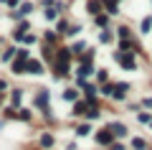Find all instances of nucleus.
<instances>
[{
  "mask_svg": "<svg viewBox=\"0 0 152 150\" xmlns=\"http://www.w3.org/2000/svg\"><path fill=\"white\" fill-rule=\"evenodd\" d=\"M127 92H129V84H124V81H119V84H107L102 89V94L107 97H114V99H124Z\"/></svg>",
  "mask_w": 152,
  "mask_h": 150,
  "instance_id": "1",
  "label": "nucleus"
},
{
  "mask_svg": "<svg viewBox=\"0 0 152 150\" xmlns=\"http://www.w3.org/2000/svg\"><path fill=\"white\" fill-rule=\"evenodd\" d=\"M114 59L119 61L127 71H134V66H137V61H134V56H132V51H117V54H114Z\"/></svg>",
  "mask_w": 152,
  "mask_h": 150,
  "instance_id": "2",
  "label": "nucleus"
},
{
  "mask_svg": "<svg viewBox=\"0 0 152 150\" xmlns=\"http://www.w3.org/2000/svg\"><path fill=\"white\" fill-rule=\"evenodd\" d=\"M96 143H99V145H112V143H114V132H112V127L99 130V132H96Z\"/></svg>",
  "mask_w": 152,
  "mask_h": 150,
  "instance_id": "3",
  "label": "nucleus"
},
{
  "mask_svg": "<svg viewBox=\"0 0 152 150\" xmlns=\"http://www.w3.org/2000/svg\"><path fill=\"white\" fill-rule=\"evenodd\" d=\"M94 71V66H91V61H81V66H79V71H76V74L81 76V79H86L89 74H91Z\"/></svg>",
  "mask_w": 152,
  "mask_h": 150,
  "instance_id": "4",
  "label": "nucleus"
},
{
  "mask_svg": "<svg viewBox=\"0 0 152 150\" xmlns=\"http://www.w3.org/2000/svg\"><path fill=\"white\" fill-rule=\"evenodd\" d=\"M109 127H112L114 137H124V135H127V127H124L122 122H109Z\"/></svg>",
  "mask_w": 152,
  "mask_h": 150,
  "instance_id": "5",
  "label": "nucleus"
},
{
  "mask_svg": "<svg viewBox=\"0 0 152 150\" xmlns=\"http://www.w3.org/2000/svg\"><path fill=\"white\" fill-rule=\"evenodd\" d=\"M102 5H104V0H89V3H86V10L91 13V16H96V13L102 10Z\"/></svg>",
  "mask_w": 152,
  "mask_h": 150,
  "instance_id": "6",
  "label": "nucleus"
},
{
  "mask_svg": "<svg viewBox=\"0 0 152 150\" xmlns=\"http://www.w3.org/2000/svg\"><path fill=\"white\" fill-rule=\"evenodd\" d=\"M28 71L31 74H43V64L36 61V59H28Z\"/></svg>",
  "mask_w": 152,
  "mask_h": 150,
  "instance_id": "7",
  "label": "nucleus"
},
{
  "mask_svg": "<svg viewBox=\"0 0 152 150\" xmlns=\"http://www.w3.org/2000/svg\"><path fill=\"white\" fill-rule=\"evenodd\" d=\"M104 8H107L109 16H114V13L119 10V0H104Z\"/></svg>",
  "mask_w": 152,
  "mask_h": 150,
  "instance_id": "8",
  "label": "nucleus"
},
{
  "mask_svg": "<svg viewBox=\"0 0 152 150\" xmlns=\"http://www.w3.org/2000/svg\"><path fill=\"white\" fill-rule=\"evenodd\" d=\"M46 102H48V92H46V89H41V94L36 97V104H38L41 109H46Z\"/></svg>",
  "mask_w": 152,
  "mask_h": 150,
  "instance_id": "9",
  "label": "nucleus"
},
{
  "mask_svg": "<svg viewBox=\"0 0 152 150\" xmlns=\"http://www.w3.org/2000/svg\"><path fill=\"white\" fill-rule=\"evenodd\" d=\"M31 10H33V5H31V3H23V5H20V10H18V13H13V18H23V16H28Z\"/></svg>",
  "mask_w": 152,
  "mask_h": 150,
  "instance_id": "10",
  "label": "nucleus"
},
{
  "mask_svg": "<svg viewBox=\"0 0 152 150\" xmlns=\"http://www.w3.org/2000/svg\"><path fill=\"white\" fill-rule=\"evenodd\" d=\"M41 148H53V135H41Z\"/></svg>",
  "mask_w": 152,
  "mask_h": 150,
  "instance_id": "11",
  "label": "nucleus"
},
{
  "mask_svg": "<svg viewBox=\"0 0 152 150\" xmlns=\"http://www.w3.org/2000/svg\"><path fill=\"white\" fill-rule=\"evenodd\" d=\"M69 59H71V48H58V61L61 64H66Z\"/></svg>",
  "mask_w": 152,
  "mask_h": 150,
  "instance_id": "12",
  "label": "nucleus"
},
{
  "mask_svg": "<svg viewBox=\"0 0 152 150\" xmlns=\"http://www.w3.org/2000/svg\"><path fill=\"white\" fill-rule=\"evenodd\" d=\"M89 107H91V104H84V102L74 104V115H86V112H89Z\"/></svg>",
  "mask_w": 152,
  "mask_h": 150,
  "instance_id": "13",
  "label": "nucleus"
},
{
  "mask_svg": "<svg viewBox=\"0 0 152 150\" xmlns=\"http://www.w3.org/2000/svg\"><path fill=\"white\" fill-rule=\"evenodd\" d=\"M76 97H79V92H76V89H66L64 92V99H66V102H76Z\"/></svg>",
  "mask_w": 152,
  "mask_h": 150,
  "instance_id": "14",
  "label": "nucleus"
},
{
  "mask_svg": "<svg viewBox=\"0 0 152 150\" xmlns=\"http://www.w3.org/2000/svg\"><path fill=\"white\" fill-rule=\"evenodd\" d=\"M86 117H89V120H99V107H94V102H91V107H89Z\"/></svg>",
  "mask_w": 152,
  "mask_h": 150,
  "instance_id": "15",
  "label": "nucleus"
},
{
  "mask_svg": "<svg viewBox=\"0 0 152 150\" xmlns=\"http://www.w3.org/2000/svg\"><path fill=\"white\" fill-rule=\"evenodd\" d=\"M150 28H152V18H145L142 21V33H150Z\"/></svg>",
  "mask_w": 152,
  "mask_h": 150,
  "instance_id": "16",
  "label": "nucleus"
},
{
  "mask_svg": "<svg viewBox=\"0 0 152 150\" xmlns=\"http://www.w3.org/2000/svg\"><path fill=\"white\" fill-rule=\"evenodd\" d=\"M15 51H18V48H8L5 54H3V61H10L13 56H15Z\"/></svg>",
  "mask_w": 152,
  "mask_h": 150,
  "instance_id": "17",
  "label": "nucleus"
},
{
  "mask_svg": "<svg viewBox=\"0 0 152 150\" xmlns=\"http://www.w3.org/2000/svg\"><path fill=\"white\" fill-rule=\"evenodd\" d=\"M132 148H137V150H145V140L134 137V140H132Z\"/></svg>",
  "mask_w": 152,
  "mask_h": 150,
  "instance_id": "18",
  "label": "nucleus"
},
{
  "mask_svg": "<svg viewBox=\"0 0 152 150\" xmlns=\"http://www.w3.org/2000/svg\"><path fill=\"white\" fill-rule=\"evenodd\" d=\"M99 41H102V43H109V41H112V33H109V31H102V36H99Z\"/></svg>",
  "mask_w": 152,
  "mask_h": 150,
  "instance_id": "19",
  "label": "nucleus"
},
{
  "mask_svg": "<svg viewBox=\"0 0 152 150\" xmlns=\"http://www.w3.org/2000/svg\"><path fill=\"white\" fill-rule=\"evenodd\" d=\"M140 122L150 125V122H152V115H150V112H142V115H140Z\"/></svg>",
  "mask_w": 152,
  "mask_h": 150,
  "instance_id": "20",
  "label": "nucleus"
},
{
  "mask_svg": "<svg viewBox=\"0 0 152 150\" xmlns=\"http://www.w3.org/2000/svg\"><path fill=\"white\" fill-rule=\"evenodd\" d=\"M46 21H56V10H53V5L46 10Z\"/></svg>",
  "mask_w": 152,
  "mask_h": 150,
  "instance_id": "21",
  "label": "nucleus"
},
{
  "mask_svg": "<svg viewBox=\"0 0 152 150\" xmlns=\"http://www.w3.org/2000/svg\"><path fill=\"white\" fill-rule=\"evenodd\" d=\"M107 21H109L107 16H96V26H102V28H104V26H107Z\"/></svg>",
  "mask_w": 152,
  "mask_h": 150,
  "instance_id": "22",
  "label": "nucleus"
},
{
  "mask_svg": "<svg viewBox=\"0 0 152 150\" xmlns=\"http://www.w3.org/2000/svg\"><path fill=\"white\" fill-rule=\"evenodd\" d=\"M58 33H69V23H66V21L58 23Z\"/></svg>",
  "mask_w": 152,
  "mask_h": 150,
  "instance_id": "23",
  "label": "nucleus"
},
{
  "mask_svg": "<svg viewBox=\"0 0 152 150\" xmlns=\"http://www.w3.org/2000/svg\"><path fill=\"white\" fill-rule=\"evenodd\" d=\"M96 79H99V81H107V79H109V74H107V71H104V69H99V74H96Z\"/></svg>",
  "mask_w": 152,
  "mask_h": 150,
  "instance_id": "24",
  "label": "nucleus"
},
{
  "mask_svg": "<svg viewBox=\"0 0 152 150\" xmlns=\"http://www.w3.org/2000/svg\"><path fill=\"white\" fill-rule=\"evenodd\" d=\"M89 130H91V127H89V125H81V127L76 130V132H79V135H89Z\"/></svg>",
  "mask_w": 152,
  "mask_h": 150,
  "instance_id": "25",
  "label": "nucleus"
},
{
  "mask_svg": "<svg viewBox=\"0 0 152 150\" xmlns=\"http://www.w3.org/2000/svg\"><path fill=\"white\" fill-rule=\"evenodd\" d=\"M18 117H20V120H31V112H28V109H20V115H18Z\"/></svg>",
  "mask_w": 152,
  "mask_h": 150,
  "instance_id": "26",
  "label": "nucleus"
},
{
  "mask_svg": "<svg viewBox=\"0 0 152 150\" xmlns=\"http://www.w3.org/2000/svg\"><path fill=\"white\" fill-rule=\"evenodd\" d=\"M71 51H74V54H81V51H84V43H76V46L71 48Z\"/></svg>",
  "mask_w": 152,
  "mask_h": 150,
  "instance_id": "27",
  "label": "nucleus"
},
{
  "mask_svg": "<svg viewBox=\"0 0 152 150\" xmlns=\"http://www.w3.org/2000/svg\"><path fill=\"white\" fill-rule=\"evenodd\" d=\"M18 102H20V92L15 89V92H13V104H18Z\"/></svg>",
  "mask_w": 152,
  "mask_h": 150,
  "instance_id": "28",
  "label": "nucleus"
},
{
  "mask_svg": "<svg viewBox=\"0 0 152 150\" xmlns=\"http://www.w3.org/2000/svg\"><path fill=\"white\" fill-rule=\"evenodd\" d=\"M43 59L48 61V59H53V54H51V48H43Z\"/></svg>",
  "mask_w": 152,
  "mask_h": 150,
  "instance_id": "29",
  "label": "nucleus"
},
{
  "mask_svg": "<svg viewBox=\"0 0 152 150\" xmlns=\"http://www.w3.org/2000/svg\"><path fill=\"white\" fill-rule=\"evenodd\" d=\"M119 36L122 38H129V28H119Z\"/></svg>",
  "mask_w": 152,
  "mask_h": 150,
  "instance_id": "30",
  "label": "nucleus"
},
{
  "mask_svg": "<svg viewBox=\"0 0 152 150\" xmlns=\"http://www.w3.org/2000/svg\"><path fill=\"white\" fill-rule=\"evenodd\" d=\"M46 41H48V43H53V41H56V33H51V31H48V33H46Z\"/></svg>",
  "mask_w": 152,
  "mask_h": 150,
  "instance_id": "31",
  "label": "nucleus"
},
{
  "mask_svg": "<svg viewBox=\"0 0 152 150\" xmlns=\"http://www.w3.org/2000/svg\"><path fill=\"white\" fill-rule=\"evenodd\" d=\"M23 41H26V43H36V36H28V33H26V36H23Z\"/></svg>",
  "mask_w": 152,
  "mask_h": 150,
  "instance_id": "32",
  "label": "nucleus"
},
{
  "mask_svg": "<svg viewBox=\"0 0 152 150\" xmlns=\"http://www.w3.org/2000/svg\"><path fill=\"white\" fill-rule=\"evenodd\" d=\"M109 148H112V150H124V148H122L119 143H112V145H109Z\"/></svg>",
  "mask_w": 152,
  "mask_h": 150,
  "instance_id": "33",
  "label": "nucleus"
},
{
  "mask_svg": "<svg viewBox=\"0 0 152 150\" xmlns=\"http://www.w3.org/2000/svg\"><path fill=\"white\" fill-rule=\"evenodd\" d=\"M145 104H147V107H152V97H150V99H145Z\"/></svg>",
  "mask_w": 152,
  "mask_h": 150,
  "instance_id": "34",
  "label": "nucleus"
},
{
  "mask_svg": "<svg viewBox=\"0 0 152 150\" xmlns=\"http://www.w3.org/2000/svg\"><path fill=\"white\" fill-rule=\"evenodd\" d=\"M150 125H152V122H150Z\"/></svg>",
  "mask_w": 152,
  "mask_h": 150,
  "instance_id": "35",
  "label": "nucleus"
}]
</instances>
